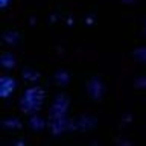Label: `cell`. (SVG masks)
<instances>
[{"instance_id": "10", "label": "cell", "mask_w": 146, "mask_h": 146, "mask_svg": "<svg viewBox=\"0 0 146 146\" xmlns=\"http://www.w3.org/2000/svg\"><path fill=\"white\" fill-rule=\"evenodd\" d=\"M145 32H146V29H145Z\"/></svg>"}, {"instance_id": "3", "label": "cell", "mask_w": 146, "mask_h": 146, "mask_svg": "<svg viewBox=\"0 0 146 146\" xmlns=\"http://www.w3.org/2000/svg\"><path fill=\"white\" fill-rule=\"evenodd\" d=\"M104 82L99 76H93L87 82V93L91 98V100H100V98L104 96Z\"/></svg>"}, {"instance_id": "5", "label": "cell", "mask_w": 146, "mask_h": 146, "mask_svg": "<svg viewBox=\"0 0 146 146\" xmlns=\"http://www.w3.org/2000/svg\"><path fill=\"white\" fill-rule=\"evenodd\" d=\"M0 64H2L3 68H12L15 67V56L11 52H5L0 56Z\"/></svg>"}, {"instance_id": "2", "label": "cell", "mask_w": 146, "mask_h": 146, "mask_svg": "<svg viewBox=\"0 0 146 146\" xmlns=\"http://www.w3.org/2000/svg\"><path fill=\"white\" fill-rule=\"evenodd\" d=\"M68 108V99L64 94H58L56 99L53 100L52 107H50V119H56V117H66Z\"/></svg>"}, {"instance_id": "8", "label": "cell", "mask_w": 146, "mask_h": 146, "mask_svg": "<svg viewBox=\"0 0 146 146\" xmlns=\"http://www.w3.org/2000/svg\"><path fill=\"white\" fill-rule=\"evenodd\" d=\"M3 126L5 128H21L20 122L17 119H8V120H3Z\"/></svg>"}, {"instance_id": "6", "label": "cell", "mask_w": 146, "mask_h": 146, "mask_svg": "<svg viewBox=\"0 0 146 146\" xmlns=\"http://www.w3.org/2000/svg\"><path fill=\"white\" fill-rule=\"evenodd\" d=\"M29 126L32 128V129H35V131H41V129H44L46 123H44V120L41 117L34 116V117H31V120H29Z\"/></svg>"}, {"instance_id": "1", "label": "cell", "mask_w": 146, "mask_h": 146, "mask_svg": "<svg viewBox=\"0 0 146 146\" xmlns=\"http://www.w3.org/2000/svg\"><path fill=\"white\" fill-rule=\"evenodd\" d=\"M43 100H44V91L40 87H31L23 93L20 99V107L26 114H35L36 111H40Z\"/></svg>"}, {"instance_id": "9", "label": "cell", "mask_w": 146, "mask_h": 146, "mask_svg": "<svg viewBox=\"0 0 146 146\" xmlns=\"http://www.w3.org/2000/svg\"><path fill=\"white\" fill-rule=\"evenodd\" d=\"M9 2H11V0H2V3H0V6H2V8H6V5H8Z\"/></svg>"}, {"instance_id": "4", "label": "cell", "mask_w": 146, "mask_h": 146, "mask_svg": "<svg viewBox=\"0 0 146 146\" xmlns=\"http://www.w3.org/2000/svg\"><path fill=\"white\" fill-rule=\"evenodd\" d=\"M15 87H17V82L14 78L6 76V75H3L0 78V96H2L3 99H6L8 96H11L14 93V90H15Z\"/></svg>"}, {"instance_id": "7", "label": "cell", "mask_w": 146, "mask_h": 146, "mask_svg": "<svg viewBox=\"0 0 146 146\" xmlns=\"http://www.w3.org/2000/svg\"><path fill=\"white\" fill-rule=\"evenodd\" d=\"M134 58L141 62H146V47H139L134 50Z\"/></svg>"}]
</instances>
